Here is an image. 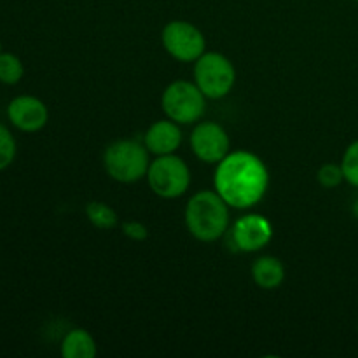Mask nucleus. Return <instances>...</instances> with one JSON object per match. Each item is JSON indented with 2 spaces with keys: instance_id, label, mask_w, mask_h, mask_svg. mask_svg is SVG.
<instances>
[{
  "instance_id": "nucleus-2",
  "label": "nucleus",
  "mask_w": 358,
  "mask_h": 358,
  "mask_svg": "<svg viewBox=\"0 0 358 358\" xmlns=\"http://www.w3.org/2000/svg\"><path fill=\"white\" fill-rule=\"evenodd\" d=\"M227 203L217 191H199L185 206V226L199 241H215L229 226Z\"/></svg>"
},
{
  "instance_id": "nucleus-21",
  "label": "nucleus",
  "mask_w": 358,
  "mask_h": 358,
  "mask_svg": "<svg viewBox=\"0 0 358 358\" xmlns=\"http://www.w3.org/2000/svg\"><path fill=\"white\" fill-rule=\"evenodd\" d=\"M0 52H2V42H0Z\"/></svg>"
},
{
  "instance_id": "nucleus-15",
  "label": "nucleus",
  "mask_w": 358,
  "mask_h": 358,
  "mask_svg": "<svg viewBox=\"0 0 358 358\" xmlns=\"http://www.w3.org/2000/svg\"><path fill=\"white\" fill-rule=\"evenodd\" d=\"M23 73L24 66L16 55L0 52V83L13 86L23 79Z\"/></svg>"
},
{
  "instance_id": "nucleus-22",
  "label": "nucleus",
  "mask_w": 358,
  "mask_h": 358,
  "mask_svg": "<svg viewBox=\"0 0 358 358\" xmlns=\"http://www.w3.org/2000/svg\"><path fill=\"white\" fill-rule=\"evenodd\" d=\"M355 2H358V0H355Z\"/></svg>"
},
{
  "instance_id": "nucleus-8",
  "label": "nucleus",
  "mask_w": 358,
  "mask_h": 358,
  "mask_svg": "<svg viewBox=\"0 0 358 358\" xmlns=\"http://www.w3.org/2000/svg\"><path fill=\"white\" fill-rule=\"evenodd\" d=\"M192 152L203 163H220L229 154V136L226 129L212 121L199 122L191 135Z\"/></svg>"
},
{
  "instance_id": "nucleus-10",
  "label": "nucleus",
  "mask_w": 358,
  "mask_h": 358,
  "mask_svg": "<svg viewBox=\"0 0 358 358\" xmlns=\"http://www.w3.org/2000/svg\"><path fill=\"white\" fill-rule=\"evenodd\" d=\"M273 226L264 215L250 213L236 220L233 240L241 252H257L271 241Z\"/></svg>"
},
{
  "instance_id": "nucleus-12",
  "label": "nucleus",
  "mask_w": 358,
  "mask_h": 358,
  "mask_svg": "<svg viewBox=\"0 0 358 358\" xmlns=\"http://www.w3.org/2000/svg\"><path fill=\"white\" fill-rule=\"evenodd\" d=\"M252 278L264 290L278 289L285 278V268L276 257L264 255L252 264Z\"/></svg>"
},
{
  "instance_id": "nucleus-13",
  "label": "nucleus",
  "mask_w": 358,
  "mask_h": 358,
  "mask_svg": "<svg viewBox=\"0 0 358 358\" xmlns=\"http://www.w3.org/2000/svg\"><path fill=\"white\" fill-rule=\"evenodd\" d=\"M96 341L84 329H73L62 343L63 358H93L96 355Z\"/></svg>"
},
{
  "instance_id": "nucleus-5",
  "label": "nucleus",
  "mask_w": 358,
  "mask_h": 358,
  "mask_svg": "<svg viewBox=\"0 0 358 358\" xmlns=\"http://www.w3.org/2000/svg\"><path fill=\"white\" fill-rule=\"evenodd\" d=\"M161 107L166 117L177 124H192L205 114L206 96L196 83L175 80L164 90Z\"/></svg>"
},
{
  "instance_id": "nucleus-1",
  "label": "nucleus",
  "mask_w": 358,
  "mask_h": 358,
  "mask_svg": "<svg viewBox=\"0 0 358 358\" xmlns=\"http://www.w3.org/2000/svg\"><path fill=\"white\" fill-rule=\"evenodd\" d=\"M215 191L233 208H250L264 198L269 173L261 157L247 150L229 152L215 170Z\"/></svg>"
},
{
  "instance_id": "nucleus-20",
  "label": "nucleus",
  "mask_w": 358,
  "mask_h": 358,
  "mask_svg": "<svg viewBox=\"0 0 358 358\" xmlns=\"http://www.w3.org/2000/svg\"><path fill=\"white\" fill-rule=\"evenodd\" d=\"M352 212H353V215H355V219H358V199L355 203H353V206H352Z\"/></svg>"
},
{
  "instance_id": "nucleus-19",
  "label": "nucleus",
  "mask_w": 358,
  "mask_h": 358,
  "mask_svg": "<svg viewBox=\"0 0 358 358\" xmlns=\"http://www.w3.org/2000/svg\"><path fill=\"white\" fill-rule=\"evenodd\" d=\"M122 233L129 240L135 241H143L149 238V229L142 222H138V220H128V222L122 224Z\"/></svg>"
},
{
  "instance_id": "nucleus-7",
  "label": "nucleus",
  "mask_w": 358,
  "mask_h": 358,
  "mask_svg": "<svg viewBox=\"0 0 358 358\" xmlns=\"http://www.w3.org/2000/svg\"><path fill=\"white\" fill-rule=\"evenodd\" d=\"M168 55L178 62H196L206 51V41L201 31L187 21H170L161 34Z\"/></svg>"
},
{
  "instance_id": "nucleus-6",
  "label": "nucleus",
  "mask_w": 358,
  "mask_h": 358,
  "mask_svg": "<svg viewBox=\"0 0 358 358\" xmlns=\"http://www.w3.org/2000/svg\"><path fill=\"white\" fill-rule=\"evenodd\" d=\"M147 182L159 198L175 199L185 194L191 185V171L184 159L173 154L157 156L147 171Z\"/></svg>"
},
{
  "instance_id": "nucleus-9",
  "label": "nucleus",
  "mask_w": 358,
  "mask_h": 358,
  "mask_svg": "<svg viewBox=\"0 0 358 358\" xmlns=\"http://www.w3.org/2000/svg\"><path fill=\"white\" fill-rule=\"evenodd\" d=\"M7 117L20 131L35 133L48 124L49 112L44 101L30 94H23L7 105Z\"/></svg>"
},
{
  "instance_id": "nucleus-17",
  "label": "nucleus",
  "mask_w": 358,
  "mask_h": 358,
  "mask_svg": "<svg viewBox=\"0 0 358 358\" xmlns=\"http://www.w3.org/2000/svg\"><path fill=\"white\" fill-rule=\"evenodd\" d=\"M16 157V138L13 133L0 124V171L9 168Z\"/></svg>"
},
{
  "instance_id": "nucleus-11",
  "label": "nucleus",
  "mask_w": 358,
  "mask_h": 358,
  "mask_svg": "<svg viewBox=\"0 0 358 358\" xmlns=\"http://www.w3.org/2000/svg\"><path fill=\"white\" fill-rule=\"evenodd\" d=\"M145 147L156 156L173 154L182 143V131L175 121H157L147 129Z\"/></svg>"
},
{
  "instance_id": "nucleus-14",
  "label": "nucleus",
  "mask_w": 358,
  "mask_h": 358,
  "mask_svg": "<svg viewBox=\"0 0 358 358\" xmlns=\"http://www.w3.org/2000/svg\"><path fill=\"white\" fill-rule=\"evenodd\" d=\"M86 215L90 222L98 229H112L117 224V213L114 208L101 201H91L86 206Z\"/></svg>"
},
{
  "instance_id": "nucleus-16",
  "label": "nucleus",
  "mask_w": 358,
  "mask_h": 358,
  "mask_svg": "<svg viewBox=\"0 0 358 358\" xmlns=\"http://www.w3.org/2000/svg\"><path fill=\"white\" fill-rule=\"evenodd\" d=\"M341 168L345 173V180L358 189V140L346 147L341 159Z\"/></svg>"
},
{
  "instance_id": "nucleus-3",
  "label": "nucleus",
  "mask_w": 358,
  "mask_h": 358,
  "mask_svg": "<svg viewBox=\"0 0 358 358\" xmlns=\"http://www.w3.org/2000/svg\"><path fill=\"white\" fill-rule=\"evenodd\" d=\"M103 166L108 177L121 184H133L147 177L149 149L135 140H115L105 149Z\"/></svg>"
},
{
  "instance_id": "nucleus-4",
  "label": "nucleus",
  "mask_w": 358,
  "mask_h": 358,
  "mask_svg": "<svg viewBox=\"0 0 358 358\" xmlns=\"http://www.w3.org/2000/svg\"><path fill=\"white\" fill-rule=\"evenodd\" d=\"M194 83L210 100L227 96L236 83L233 63L220 52H203L194 65Z\"/></svg>"
},
{
  "instance_id": "nucleus-18",
  "label": "nucleus",
  "mask_w": 358,
  "mask_h": 358,
  "mask_svg": "<svg viewBox=\"0 0 358 358\" xmlns=\"http://www.w3.org/2000/svg\"><path fill=\"white\" fill-rule=\"evenodd\" d=\"M317 180L322 187L325 189H334L345 180V173H343L341 164H334V163H327L318 170L317 173Z\"/></svg>"
}]
</instances>
